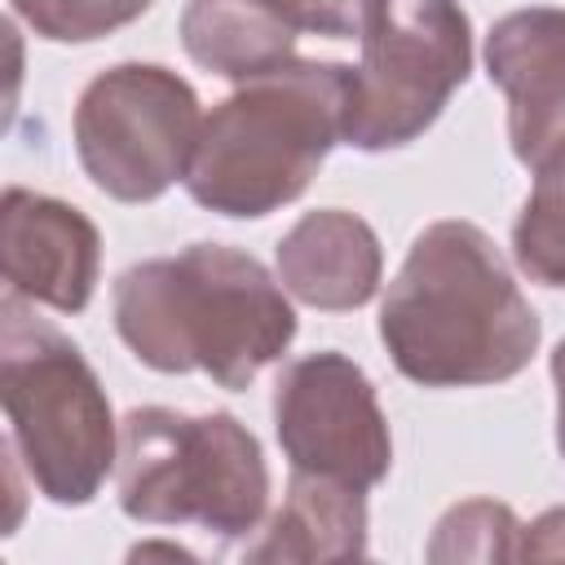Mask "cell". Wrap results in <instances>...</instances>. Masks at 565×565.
Listing matches in <instances>:
<instances>
[{
    "mask_svg": "<svg viewBox=\"0 0 565 565\" xmlns=\"http://www.w3.org/2000/svg\"><path fill=\"white\" fill-rule=\"evenodd\" d=\"M539 335L534 305L472 221H433L415 234L380 300V340L393 366L424 388L503 384L530 366Z\"/></svg>",
    "mask_w": 565,
    "mask_h": 565,
    "instance_id": "1",
    "label": "cell"
},
{
    "mask_svg": "<svg viewBox=\"0 0 565 565\" xmlns=\"http://www.w3.org/2000/svg\"><path fill=\"white\" fill-rule=\"evenodd\" d=\"M115 331L150 371H203L221 388H247L291 349L296 309L256 256L190 243L119 274Z\"/></svg>",
    "mask_w": 565,
    "mask_h": 565,
    "instance_id": "2",
    "label": "cell"
},
{
    "mask_svg": "<svg viewBox=\"0 0 565 565\" xmlns=\"http://www.w3.org/2000/svg\"><path fill=\"white\" fill-rule=\"evenodd\" d=\"M353 66L291 57L238 84L199 128L185 190L230 221H260L296 203L335 141H344Z\"/></svg>",
    "mask_w": 565,
    "mask_h": 565,
    "instance_id": "3",
    "label": "cell"
},
{
    "mask_svg": "<svg viewBox=\"0 0 565 565\" xmlns=\"http://www.w3.org/2000/svg\"><path fill=\"white\" fill-rule=\"evenodd\" d=\"M0 406L4 446L22 459L31 486L57 508H84L119 463V424L110 397L71 335L0 300Z\"/></svg>",
    "mask_w": 565,
    "mask_h": 565,
    "instance_id": "4",
    "label": "cell"
},
{
    "mask_svg": "<svg viewBox=\"0 0 565 565\" xmlns=\"http://www.w3.org/2000/svg\"><path fill=\"white\" fill-rule=\"evenodd\" d=\"M119 508L141 525H199L216 539L260 530L269 468L230 411L137 406L119 419Z\"/></svg>",
    "mask_w": 565,
    "mask_h": 565,
    "instance_id": "5",
    "label": "cell"
},
{
    "mask_svg": "<svg viewBox=\"0 0 565 565\" xmlns=\"http://www.w3.org/2000/svg\"><path fill=\"white\" fill-rule=\"evenodd\" d=\"M472 71V26L459 0H375L353 66L344 146L397 150L424 137Z\"/></svg>",
    "mask_w": 565,
    "mask_h": 565,
    "instance_id": "6",
    "label": "cell"
},
{
    "mask_svg": "<svg viewBox=\"0 0 565 565\" xmlns=\"http://www.w3.org/2000/svg\"><path fill=\"white\" fill-rule=\"evenodd\" d=\"M203 115L194 88L159 62H119L75 102V154L119 203H154L185 181Z\"/></svg>",
    "mask_w": 565,
    "mask_h": 565,
    "instance_id": "7",
    "label": "cell"
},
{
    "mask_svg": "<svg viewBox=\"0 0 565 565\" xmlns=\"http://www.w3.org/2000/svg\"><path fill=\"white\" fill-rule=\"evenodd\" d=\"M274 433L291 472H318L371 490L393 468V437L375 384L335 349L305 353L278 371Z\"/></svg>",
    "mask_w": 565,
    "mask_h": 565,
    "instance_id": "8",
    "label": "cell"
},
{
    "mask_svg": "<svg viewBox=\"0 0 565 565\" xmlns=\"http://www.w3.org/2000/svg\"><path fill=\"white\" fill-rule=\"evenodd\" d=\"M0 269L4 291L57 313H79L97 291L102 234L79 207L9 185L0 203Z\"/></svg>",
    "mask_w": 565,
    "mask_h": 565,
    "instance_id": "9",
    "label": "cell"
},
{
    "mask_svg": "<svg viewBox=\"0 0 565 565\" xmlns=\"http://www.w3.org/2000/svg\"><path fill=\"white\" fill-rule=\"evenodd\" d=\"M486 75L508 97V141L525 168L565 146V9L503 13L486 35Z\"/></svg>",
    "mask_w": 565,
    "mask_h": 565,
    "instance_id": "10",
    "label": "cell"
},
{
    "mask_svg": "<svg viewBox=\"0 0 565 565\" xmlns=\"http://www.w3.org/2000/svg\"><path fill=\"white\" fill-rule=\"evenodd\" d=\"M274 265L287 296L327 313L362 309L366 300H375L384 278V252L375 230L344 207L305 212L278 238Z\"/></svg>",
    "mask_w": 565,
    "mask_h": 565,
    "instance_id": "11",
    "label": "cell"
},
{
    "mask_svg": "<svg viewBox=\"0 0 565 565\" xmlns=\"http://www.w3.org/2000/svg\"><path fill=\"white\" fill-rule=\"evenodd\" d=\"M366 490L318 472H291L282 508L243 543L247 565H327L366 556Z\"/></svg>",
    "mask_w": 565,
    "mask_h": 565,
    "instance_id": "12",
    "label": "cell"
},
{
    "mask_svg": "<svg viewBox=\"0 0 565 565\" xmlns=\"http://www.w3.org/2000/svg\"><path fill=\"white\" fill-rule=\"evenodd\" d=\"M185 53L234 84L291 62L296 26L269 0H190L181 13Z\"/></svg>",
    "mask_w": 565,
    "mask_h": 565,
    "instance_id": "13",
    "label": "cell"
},
{
    "mask_svg": "<svg viewBox=\"0 0 565 565\" xmlns=\"http://www.w3.org/2000/svg\"><path fill=\"white\" fill-rule=\"evenodd\" d=\"M512 260L530 282L565 287V146L534 168V190L512 225Z\"/></svg>",
    "mask_w": 565,
    "mask_h": 565,
    "instance_id": "14",
    "label": "cell"
},
{
    "mask_svg": "<svg viewBox=\"0 0 565 565\" xmlns=\"http://www.w3.org/2000/svg\"><path fill=\"white\" fill-rule=\"evenodd\" d=\"M521 556V521L508 503L494 499H463L455 503L428 539L433 565L459 561H516Z\"/></svg>",
    "mask_w": 565,
    "mask_h": 565,
    "instance_id": "15",
    "label": "cell"
},
{
    "mask_svg": "<svg viewBox=\"0 0 565 565\" xmlns=\"http://www.w3.org/2000/svg\"><path fill=\"white\" fill-rule=\"evenodd\" d=\"M13 13L53 44H88L137 22L154 0H9Z\"/></svg>",
    "mask_w": 565,
    "mask_h": 565,
    "instance_id": "16",
    "label": "cell"
},
{
    "mask_svg": "<svg viewBox=\"0 0 565 565\" xmlns=\"http://www.w3.org/2000/svg\"><path fill=\"white\" fill-rule=\"evenodd\" d=\"M375 0H296V31H313L327 40H362Z\"/></svg>",
    "mask_w": 565,
    "mask_h": 565,
    "instance_id": "17",
    "label": "cell"
},
{
    "mask_svg": "<svg viewBox=\"0 0 565 565\" xmlns=\"http://www.w3.org/2000/svg\"><path fill=\"white\" fill-rule=\"evenodd\" d=\"M516 561H565V508H547L530 525H521Z\"/></svg>",
    "mask_w": 565,
    "mask_h": 565,
    "instance_id": "18",
    "label": "cell"
},
{
    "mask_svg": "<svg viewBox=\"0 0 565 565\" xmlns=\"http://www.w3.org/2000/svg\"><path fill=\"white\" fill-rule=\"evenodd\" d=\"M552 384H556V450L565 459V340L552 349Z\"/></svg>",
    "mask_w": 565,
    "mask_h": 565,
    "instance_id": "19",
    "label": "cell"
},
{
    "mask_svg": "<svg viewBox=\"0 0 565 565\" xmlns=\"http://www.w3.org/2000/svg\"><path fill=\"white\" fill-rule=\"evenodd\" d=\"M269 4H274L278 13H287V18H291V26H296V0H269Z\"/></svg>",
    "mask_w": 565,
    "mask_h": 565,
    "instance_id": "20",
    "label": "cell"
}]
</instances>
